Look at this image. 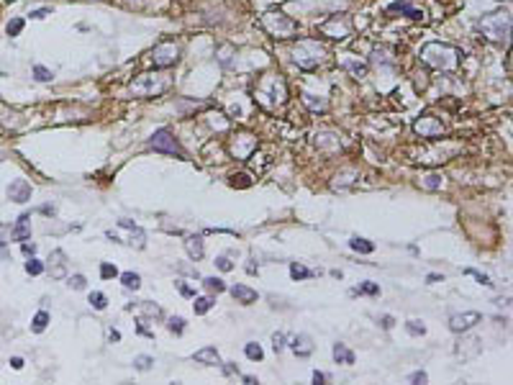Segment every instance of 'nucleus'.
<instances>
[{
	"instance_id": "nucleus-1",
	"label": "nucleus",
	"mask_w": 513,
	"mask_h": 385,
	"mask_svg": "<svg viewBox=\"0 0 513 385\" xmlns=\"http://www.w3.org/2000/svg\"><path fill=\"white\" fill-rule=\"evenodd\" d=\"M421 57H424V62H429L436 69H454L462 54H459V49L449 47V44L434 41V44H426V47L421 49Z\"/></svg>"
},
{
	"instance_id": "nucleus-2",
	"label": "nucleus",
	"mask_w": 513,
	"mask_h": 385,
	"mask_svg": "<svg viewBox=\"0 0 513 385\" xmlns=\"http://www.w3.org/2000/svg\"><path fill=\"white\" fill-rule=\"evenodd\" d=\"M326 59V47L319 44L316 39H303L298 41V47L293 49V62L300 69H316Z\"/></svg>"
},
{
	"instance_id": "nucleus-3",
	"label": "nucleus",
	"mask_w": 513,
	"mask_h": 385,
	"mask_svg": "<svg viewBox=\"0 0 513 385\" xmlns=\"http://www.w3.org/2000/svg\"><path fill=\"white\" fill-rule=\"evenodd\" d=\"M480 31L493 41H508L511 31V16L508 13H490L480 21Z\"/></svg>"
},
{
	"instance_id": "nucleus-4",
	"label": "nucleus",
	"mask_w": 513,
	"mask_h": 385,
	"mask_svg": "<svg viewBox=\"0 0 513 385\" xmlns=\"http://www.w3.org/2000/svg\"><path fill=\"white\" fill-rule=\"evenodd\" d=\"M164 90H170V77L141 75L139 80L131 82V93L136 98H154V95H162Z\"/></svg>"
},
{
	"instance_id": "nucleus-5",
	"label": "nucleus",
	"mask_w": 513,
	"mask_h": 385,
	"mask_svg": "<svg viewBox=\"0 0 513 385\" xmlns=\"http://www.w3.org/2000/svg\"><path fill=\"white\" fill-rule=\"evenodd\" d=\"M262 23H264V28L272 36H277V39H288V36H293L295 31H298V23L293 21V18H288L285 13H267V16L262 18Z\"/></svg>"
},
{
	"instance_id": "nucleus-6",
	"label": "nucleus",
	"mask_w": 513,
	"mask_h": 385,
	"mask_svg": "<svg viewBox=\"0 0 513 385\" xmlns=\"http://www.w3.org/2000/svg\"><path fill=\"white\" fill-rule=\"evenodd\" d=\"M149 146H152L154 152H164V154H172V157H185L183 146L177 144V139L172 136L170 128H157L152 139H149Z\"/></svg>"
},
{
	"instance_id": "nucleus-7",
	"label": "nucleus",
	"mask_w": 513,
	"mask_h": 385,
	"mask_svg": "<svg viewBox=\"0 0 513 385\" xmlns=\"http://www.w3.org/2000/svg\"><path fill=\"white\" fill-rule=\"evenodd\" d=\"M413 131L418 136H424V139H442L447 134L442 118H436V116H421L418 121L413 124Z\"/></svg>"
},
{
	"instance_id": "nucleus-8",
	"label": "nucleus",
	"mask_w": 513,
	"mask_h": 385,
	"mask_svg": "<svg viewBox=\"0 0 513 385\" xmlns=\"http://www.w3.org/2000/svg\"><path fill=\"white\" fill-rule=\"evenodd\" d=\"M152 59H154V67L159 69H167V67H175L177 59H180V47L177 44H157L154 52H152Z\"/></svg>"
},
{
	"instance_id": "nucleus-9",
	"label": "nucleus",
	"mask_w": 513,
	"mask_h": 385,
	"mask_svg": "<svg viewBox=\"0 0 513 385\" xmlns=\"http://www.w3.org/2000/svg\"><path fill=\"white\" fill-rule=\"evenodd\" d=\"M477 321H482V316L477 314V311H464V314H454L449 319V329L454 334H464L467 329H472Z\"/></svg>"
},
{
	"instance_id": "nucleus-10",
	"label": "nucleus",
	"mask_w": 513,
	"mask_h": 385,
	"mask_svg": "<svg viewBox=\"0 0 513 385\" xmlns=\"http://www.w3.org/2000/svg\"><path fill=\"white\" fill-rule=\"evenodd\" d=\"M387 13L390 16H408V18H416V21H424V10L413 8L411 0H398V3L387 5Z\"/></svg>"
},
{
	"instance_id": "nucleus-11",
	"label": "nucleus",
	"mask_w": 513,
	"mask_h": 385,
	"mask_svg": "<svg viewBox=\"0 0 513 385\" xmlns=\"http://www.w3.org/2000/svg\"><path fill=\"white\" fill-rule=\"evenodd\" d=\"M118 226L131 231V239H128L131 247H136V249H144V247H146V234H144L136 224H133V221H128V218H118Z\"/></svg>"
},
{
	"instance_id": "nucleus-12",
	"label": "nucleus",
	"mask_w": 513,
	"mask_h": 385,
	"mask_svg": "<svg viewBox=\"0 0 513 385\" xmlns=\"http://www.w3.org/2000/svg\"><path fill=\"white\" fill-rule=\"evenodd\" d=\"M8 198L16 200V203L31 200V185H28L26 180H13V183L8 185Z\"/></svg>"
},
{
	"instance_id": "nucleus-13",
	"label": "nucleus",
	"mask_w": 513,
	"mask_h": 385,
	"mask_svg": "<svg viewBox=\"0 0 513 385\" xmlns=\"http://www.w3.org/2000/svg\"><path fill=\"white\" fill-rule=\"evenodd\" d=\"M49 272L52 277H64L67 275V259H64V252L62 249H54L52 257H49Z\"/></svg>"
},
{
	"instance_id": "nucleus-14",
	"label": "nucleus",
	"mask_w": 513,
	"mask_h": 385,
	"mask_svg": "<svg viewBox=\"0 0 513 385\" xmlns=\"http://www.w3.org/2000/svg\"><path fill=\"white\" fill-rule=\"evenodd\" d=\"M185 249H188L190 259H203V255H205L203 236H200V234H190V236H185Z\"/></svg>"
},
{
	"instance_id": "nucleus-15",
	"label": "nucleus",
	"mask_w": 513,
	"mask_h": 385,
	"mask_svg": "<svg viewBox=\"0 0 513 385\" xmlns=\"http://www.w3.org/2000/svg\"><path fill=\"white\" fill-rule=\"evenodd\" d=\"M323 31L328 34V36H336V39H344L346 34H349V21L346 18H339V16H334L326 26H323Z\"/></svg>"
},
{
	"instance_id": "nucleus-16",
	"label": "nucleus",
	"mask_w": 513,
	"mask_h": 385,
	"mask_svg": "<svg viewBox=\"0 0 513 385\" xmlns=\"http://www.w3.org/2000/svg\"><path fill=\"white\" fill-rule=\"evenodd\" d=\"M13 239H16V242L31 239V216H28V213H21V216H18V224L13 226Z\"/></svg>"
},
{
	"instance_id": "nucleus-17",
	"label": "nucleus",
	"mask_w": 513,
	"mask_h": 385,
	"mask_svg": "<svg viewBox=\"0 0 513 385\" xmlns=\"http://www.w3.org/2000/svg\"><path fill=\"white\" fill-rule=\"evenodd\" d=\"M290 349L298 354V357H308V354L313 352V342H311V336L308 334H298L293 336V342H288Z\"/></svg>"
},
{
	"instance_id": "nucleus-18",
	"label": "nucleus",
	"mask_w": 513,
	"mask_h": 385,
	"mask_svg": "<svg viewBox=\"0 0 513 385\" xmlns=\"http://www.w3.org/2000/svg\"><path fill=\"white\" fill-rule=\"evenodd\" d=\"M231 295L239 301V303H244V306H249V303H254L259 295H256V290H252L249 285H234L231 288Z\"/></svg>"
},
{
	"instance_id": "nucleus-19",
	"label": "nucleus",
	"mask_w": 513,
	"mask_h": 385,
	"mask_svg": "<svg viewBox=\"0 0 513 385\" xmlns=\"http://www.w3.org/2000/svg\"><path fill=\"white\" fill-rule=\"evenodd\" d=\"M195 362H203V365H221V357H218V349L216 347H203L195 352Z\"/></svg>"
},
{
	"instance_id": "nucleus-20",
	"label": "nucleus",
	"mask_w": 513,
	"mask_h": 385,
	"mask_svg": "<svg viewBox=\"0 0 513 385\" xmlns=\"http://www.w3.org/2000/svg\"><path fill=\"white\" fill-rule=\"evenodd\" d=\"M334 360L341 362V365H352V362H354V352L346 349L341 342H336V344H334Z\"/></svg>"
},
{
	"instance_id": "nucleus-21",
	"label": "nucleus",
	"mask_w": 513,
	"mask_h": 385,
	"mask_svg": "<svg viewBox=\"0 0 513 385\" xmlns=\"http://www.w3.org/2000/svg\"><path fill=\"white\" fill-rule=\"evenodd\" d=\"M349 247H352L354 252H359V255H372V252H375V244L367 242V239H362V236H352Z\"/></svg>"
},
{
	"instance_id": "nucleus-22",
	"label": "nucleus",
	"mask_w": 513,
	"mask_h": 385,
	"mask_svg": "<svg viewBox=\"0 0 513 385\" xmlns=\"http://www.w3.org/2000/svg\"><path fill=\"white\" fill-rule=\"evenodd\" d=\"M341 69L352 72L354 77H365V75H367V64H365V62H354V59H346V62H341Z\"/></svg>"
},
{
	"instance_id": "nucleus-23",
	"label": "nucleus",
	"mask_w": 513,
	"mask_h": 385,
	"mask_svg": "<svg viewBox=\"0 0 513 385\" xmlns=\"http://www.w3.org/2000/svg\"><path fill=\"white\" fill-rule=\"evenodd\" d=\"M47 326H49V314H47V311H39V314L34 316V321H31V331L41 334Z\"/></svg>"
},
{
	"instance_id": "nucleus-24",
	"label": "nucleus",
	"mask_w": 513,
	"mask_h": 385,
	"mask_svg": "<svg viewBox=\"0 0 513 385\" xmlns=\"http://www.w3.org/2000/svg\"><path fill=\"white\" fill-rule=\"evenodd\" d=\"M121 283H124V288H128V290H139L141 288V277L136 272H124V275H121Z\"/></svg>"
},
{
	"instance_id": "nucleus-25",
	"label": "nucleus",
	"mask_w": 513,
	"mask_h": 385,
	"mask_svg": "<svg viewBox=\"0 0 513 385\" xmlns=\"http://www.w3.org/2000/svg\"><path fill=\"white\" fill-rule=\"evenodd\" d=\"M290 275H293V280H308V277H313V270H308V267H303V264L293 262V264H290Z\"/></svg>"
},
{
	"instance_id": "nucleus-26",
	"label": "nucleus",
	"mask_w": 513,
	"mask_h": 385,
	"mask_svg": "<svg viewBox=\"0 0 513 385\" xmlns=\"http://www.w3.org/2000/svg\"><path fill=\"white\" fill-rule=\"evenodd\" d=\"M213 303H216L213 298H195V303H192V311H195V314H198V316H203V314H208V311L213 308Z\"/></svg>"
},
{
	"instance_id": "nucleus-27",
	"label": "nucleus",
	"mask_w": 513,
	"mask_h": 385,
	"mask_svg": "<svg viewBox=\"0 0 513 385\" xmlns=\"http://www.w3.org/2000/svg\"><path fill=\"white\" fill-rule=\"evenodd\" d=\"M52 69H47L44 64H34V80L36 82H52Z\"/></svg>"
},
{
	"instance_id": "nucleus-28",
	"label": "nucleus",
	"mask_w": 513,
	"mask_h": 385,
	"mask_svg": "<svg viewBox=\"0 0 513 385\" xmlns=\"http://www.w3.org/2000/svg\"><path fill=\"white\" fill-rule=\"evenodd\" d=\"M139 308L144 311L146 316H154V319H162V316H164V314H162V308H159L157 303H152V301H141V303H139Z\"/></svg>"
},
{
	"instance_id": "nucleus-29",
	"label": "nucleus",
	"mask_w": 513,
	"mask_h": 385,
	"mask_svg": "<svg viewBox=\"0 0 513 385\" xmlns=\"http://www.w3.org/2000/svg\"><path fill=\"white\" fill-rule=\"evenodd\" d=\"M152 365H154V357H149V354H139V357H133V367L141 370V373L152 370Z\"/></svg>"
},
{
	"instance_id": "nucleus-30",
	"label": "nucleus",
	"mask_w": 513,
	"mask_h": 385,
	"mask_svg": "<svg viewBox=\"0 0 513 385\" xmlns=\"http://www.w3.org/2000/svg\"><path fill=\"white\" fill-rule=\"evenodd\" d=\"M87 301H90V306H93V308H98V311H103L105 306H108V298H105V295H103L100 290H93V293H90V298H87Z\"/></svg>"
},
{
	"instance_id": "nucleus-31",
	"label": "nucleus",
	"mask_w": 513,
	"mask_h": 385,
	"mask_svg": "<svg viewBox=\"0 0 513 385\" xmlns=\"http://www.w3.org/2000/svg\"><path fill=\"white\" fill-rule=\"evenodd\" d=\"M244 352H247V357H249V360H254V362H259V360L264 357V352H262V347L256 344V342H249V344L244 347Z\"/></svg>"
},
{
	"instance_id": "nucleus-32",
	"label": "nucleus",
	"mask_w": 513,
	"mask_h": 385,
	"mask_svg": "<svg viewBox=\"0 0 513 385\" xmlns=\"http://www.w3.org/2000/svg\"><path fill=\"white\" fill-rule=\"evenodd\" d=\"M203 285L208 288V290H213V293H223L226 290V283L221 277H203Z\"/></svg>"
},
{
	"instance_id": "nucleus-33",
	"label": "nucleus",
	"mask_w": 513,
	"mask_h": 385,
	"mask_svg": "<svg viewBox=\"0 0 513 385\" xmlns=\"http://www.w3.org/2000/svg\"><path fill=\"white\" fill-rule=\"evenodd\" d=\"M405 329H408V334H413V336H424V334H426V326H424L421 321H416V319L405 321Z\"/></svg>"
},
{
	"instance_id": "nucleus-34",
	"label": "nucleus",
	"mask_w": 513,
	"mask_h": 385,
	"mask_svg": "<svg viewBox=\"0 0 513 385\" xmlns=\"http://www.w3.org/2000/svg\"><path fill=\"white\" fill-rule=\"evenodd\" d=\"M167 329H170L172 334H183V331H185V319H180V316H172V319L167 321Z\"/></svg>"
},
{
	"instance_id": "nucleus-35",
	"label": "nucleus",
	"mask_w": 513,
	"mask_h": 385,
	"mask_svg": "<svg viewBox=\"0 0 513 385\" xmlns=\"http://www.w3.org/2000/svg\"><path fill=\"white\" fill-rule=\"evenodd\" d=\"M5 31H8V36H18V34L23 31V18H13V21H8Z\"/></svg>"
},
{
	"instance_id": "nucleus-36",
	"label": "nucleus",
	"mask_w": 513,
	"mask_h": 385,
	"mask_svg": "<svg viewBox=\"0 0 513 385\" xmlns=\"http://www.w3.org/2000/svg\"><path fill=\"white\" fill-rule=\"evenodd\" d=\"M352 293H365V295H380V285H375V283H359L357 290Z\"/></svg>"
},
{
	"instance_id": "nucleus-37",
	"label": "nucleus",
	"mask_w": 513,
	"mask_h": 385,
	"mask_svg": "<svg viewBox=\"0 0 513 385\" xmlns=\"http://www.w3.org/2000/svg\"><path fill=\"white\" fill-rule=\"evenodd\" d=\"M67 285L74 288V290H85V288H87V280H85L82 275H72V277H67Z\"/></svg>"
},
{
	"instance_id": "nucleus-38",
	"label": "nucleus",
	"mask_w": 513,
	"mask_h": 385,
	"mask_svg": "<svg viewBox=\"0 0 513 385\" xmlns=\"http://www.w3.org/2000/svg\"><path fill=\"white\" fill-rule=\"evenodd\" d=\"M100 277H103V280L118 277V267H116V264H108V262H105V264H100Z\"/></svg>"
},
{
	"instance_id": "nucleus-39",
	"label": "nucleus",
	"mask_w": 513,
	"mask_h": 385,
	"mask_svg": "<svg viewBox=\"0 0 513 385\" xmlns=\"http://www.w3.org/2000/svg\"><path fill=\"white\" fill-rule=\"evenodd\" d=\"M464 275H472V277H477V283H482L485 288H493V280H490L488 275H482V272L472 270V267H467V270H464Z\"/></svg>"
},
{
	"instance_id": "nucleus-40",
	"label": "nucleus",
	"mask_w": 513,
	"mask_h": 385,
	"mask_svg": "<svg viewBox=\"0 0 513 385\" xmlns=\"http://www.w3.org/2000/svg\"><path fill=\"white\" fill-rule=\"evenodd\" d=\"M26 272H28V275H41V272H44V262L28 259V262H26Z\"/></svg>"
},
{
	"instance_id": "nucleus-41",
	"label": "nucleus",
	"mask_w": 513,
	"mask_h": 385,
	"mask_svg": "<svg viewBox=\"0 0 513 385\" xmlns=\"http://www.w3.org/2000/svg\"><path fill=\"white\" fill-rule=\"evenodd\" d=\"M424 185L429 188V190H439L442 188V175H426V180H424Z\"/></svg>"
},
{
	"instance_id": "nucleus-42",
	"label": "nucleus",
	"mask_w": 513,
	"mask_h": 385,
	"mask_svg": "<svg viewBox=\"0 0 513 385\" xmlns=\"http://www.w3.org/2000/svg\"><path fill=\"white\" fill-rule=\"evenodd\" d=\"M216 267L223 270V272H231V270H234V262L226 257V255H221V257H216Z\"/></svg>"
},
{
	"instance_id": "nucleus-43",
	"label": "nucleus",
	"mask_w": 513,
	"mask_h": 385,
	"mask_svg": "<svg viewBox=\"0 0 513 385\" xmlns=\"http://www.w3.org/2000/svg\"><path fill=\"white\" fill-rule=\"evenodd\" d=\"M303 100L308 103V106H311L313 111H323V108H326V103H323V100H316L311 93H303Z\"/></svg>"
},
{
	"instance_id": "nucleus-44",
	"label": "nucleus",
	"mask_w": 513,
	"mask_h": 385,
	"mask_svg": "<svg viewBox=\"0 0 513 385\" xmlns=\"http://www.w3.org/2000/svg\"><path fill=\"white\" fill-rule=\"evenodd\" d=\"M285 344H288V342H285V334H282V331H277V334L272 336V347H275V352L280 354V352L285 349Z\"/></svg>"
},
{
	"instance_id": "nucleus-45",
	"label": "nucleus",
	"mask_w": 513,
	"mask_h": 385,
	"mask_svg": "<svg viewBox=\"0 0 513 385\" xmlns=\"http://www.w3.org/2000/svg\"><path fill=\"white\" fill-rule=\"evenodd\" d=\"M13 239V226H5V224H0V244H5Z\"/></svg>"
},
{
	"instance_id": "nucleus-46",
	"label": "nucleus",
	"mask_w": 513,
	"mask_h": 385,
	"mask_svg": "<svg viewBox=\"0 0 513 385\" xmlns=\"http://www.w3.org/2000/svg\"><path fill=\"white\" fill-rule=\"evenodd\" d=\"M177 288H180V293H183V295H188V298H192V295H195V290H192L190 285H185L183 280H177Z\"/></svg>"
},
{
	"instance_id": "nucleus-47",
	"label": "nucleus",
	"mask_w": 513,
	"mask_h": 385,
	"mask_svg": "<svg viewBox=\"0 0 513 385\" xmlns=\"http://www.w3.org/2000/svg\"><path fill=\"white\" fill-rule=\"evenodd\" d=\"M426 380H429V378H426V373H424V370H418V373H413V375H411V383H416V385L426 383Z\"/></svg>"
},
{
	"instance_id": "nucleus-48",
	"label": "nucleus",
	"mask_w": 513,
	"mask_h": 385,
	"mask_svg": "<svg viewBox=\"0 0 513 385\" xmlns=\"http://www.w3.org/2000/svg\"><path fill=\"white\" fill-rule=\"evenodd\" d=\"M21 249H23V255H28V257H34V255H36V244H28V242H21Z\"/></svg>"
},
{
	"instance_id": "nucleus-49",
	"label": "nucleus",
	"mask_w": 513,
	"mask_h": 385,
	"mask_svg": "<svg viewBox=\"0 0 513 385\" xmlns=\"http://www.w3.org/2000/svg\"><path fill=\"white\" fill-rule=\"evenodd\" d=\"M380 323H383V329H393V326H395V319H393V316H380Z\"/></svg>"
},
{
	"instance_id": "nucleus-50",
	"label": "nucleus",
	"mask_w": 513,
	"mask_h": 385,
	"mask_svg": "<svg viewBox=\"0 0 513 385\" xmlns=\"http://www.w3.org/2000/svg\"><path fill=\"white\" fill-rule=\"evenodd\" d=\"M49 13H52V8H39V10L31 13V18H44V16H49Z\"/></svg>"
},
{
	"instance_id": "nucleus-51",
	"label": "nucleus",
	"mask_w": 513,
	"mask_h": 385,
	"mask_svg": "<svg viewBox=\"0 0 513 385\" xmlns=\"http://www.w3.org/2000/svg\"><path fill=\"white\" fill-rule=\"evenodd\" d=\"M10 367H13V370H21V367H23V360H21V357H10Z\"/></svg>"
},
{
	"instance_id": "nucleus-52",
	"label": "nucleus",
	"mask_w": 513,
	"mask_h": 385,
	"mask_svg": "<svg viewBox=\"0 0 513 385\" xmlns=\"http://www.w3.org/2000/svg\"><path fill=\"white\" fill-rule=\"evenodd\" d=\"M323 380H326V373H319V370H316V373H313V383H319V385H321Z\"/></svg>"
},
{
	"instance_id": "nucleus-53",
	"label": "nucleus",
	"mask_w": 513,
	"mask_h": 385,
	"mask_svg": "<svg viewBox=\"0 0 513 385\" xmlns=\"http://www.w3.org/2000/svg\"><path fill=\"white\" fill-rule=\"evenodd\" d=\"M439 280H444L442 275H436V272H431L429 277H426V283H439Z\"/></svg>"
},
{
	"instance_id": "nucleus-54",
	"label": "nucleus",
	"mask_w": 513,
	"mask_h": 385,
	"mask_svg": "<svg viewBox=\"0 0 513 385\" xmlns=\"http://www.w3.org/2000/svg\"><path fill=\"white\" fill-rule=\"evenodd\" d=\"M108 339H111V342H118V339H121V331H116V329H111V334H108Z\"/></svg>"
},
{
	"instance_id": "nucleus-55",
	"label": "nucleus",
	"mask_w": 513,
	"mask_h": 385,
	"mask_svg": "<svg viewBox=\"0 0 513 385\" xmlns=\"http://www.w3.org/2000/svg\"><path fill=\"white\" fill-rule=\"evenodd\" d=\"M244 383H247V385H254V383H256V378H252V375H244Z\"/></svg>"
}]
</instances>
